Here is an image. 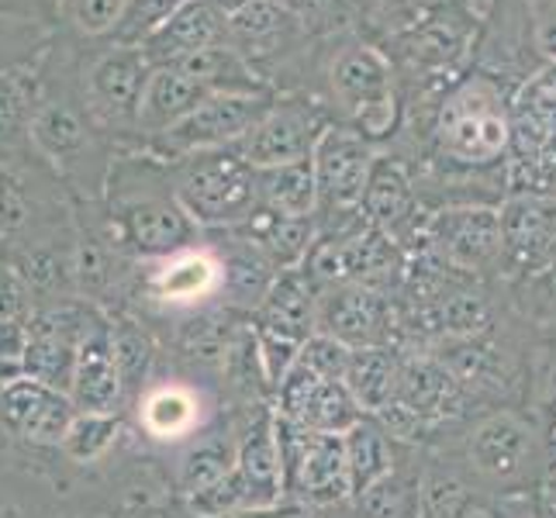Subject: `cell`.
Here are the masks:
<instances>
[{
  "mask_svg": "<svg viewBox=\"0 0 556 518\" xmlns=\"http://www.w3.org/2000/svg\"><path fill=\"white\" fill-rule=\"evenodd\" d=\"M169 187L198 228H239L256 215V169L236 146L190 152L166 163Z\"/></svg>",
  "mask_w": 556,
  "mask_h": 518,
  "instance_id": "obj_1",
  "label": "cell"
},
{
  "mask_svg": "<svg viewBox=\"0 0 556 518\" xmlns=\"http://www.w3.org/2000/svg\"><path fill=\"white\" fill-rule=\"evenodd\" d=\"M435 142L459 166H491L511 149V101L494 76L473 73L459 80L435 114Z\"/></svg>",
  "mask_w": 556,
  "mask_h": 518,
  "instance_id": "obj_2",
  "label": "cell"
},
{
  "mask_svg": "<svg viewBox=\"0 0 556 518\" xmlns=\"http://www.w3.org/2000/svg\"><path fill=\"white\" fill-rule=\"evenodd\" d=\"M277 446L283 459V484L287 502L308 505L315 511H329L353 502V481L346 464L342 435L312 432L287 421L274 412Z\"/></svg>",
  "mask_w": 556,
  "mask_h": 518,
  "instance_id": "obj_3",
  "label": "cell"
},
{
  "mask_svg": "<svg viewBox=\"0 0 556 518\" xmlns=\"http://www.w3.org/2000/svg\"><path fill=\"white\" fill-rule=\"evenodd\" d=\"M312 163L318 184V215L342 218L346 232L367 225L363 198H367V184L377 163L374 142L363 139L353 125H329L312 152Z\"/></svg>",
  "mask_w": 556,
  "mask_h": 518,
  "instance_id": "obj_4",
  "label": "cell"
},
{
  "mask_svg": "<svg viewBox=\"0 0 556 518\" xmlns=\"http://www.w3.org/2000/svg\"><path fill=\"white\" fill-rule=\"evenodd\" d=\"M467 464L484 484L515 491L543 473V435L515 412H494L467 432Z\"/></svg>",
  "mask_w": 556,
  "mask_h": 518,
  "instance_id": "obj_5",
  "label": "cell"
},
{
  "mask_svg": "<svg viewBox=\"0 0 556 518\" xmlns=\"http://www.w3.org/2000/svg\"><path fill=\"white\" fill-rule=\"evenodd\" d=\"M149 60L136 46L104 42L80 63V87L90 114L104 131H139V108L149 80Z\"/></svg>",
  "mask_w": 556,
  "mask_h": 518,
  "instance_id": "obj_6",
  "label": "cell"
},
{
  "mask_svg": "<svg viewBox=\"0 0 556 518\" xmlns=\"http://www.w3.org/2000/svg\"><path fill=\"white\" fill-rule=\"evenodd\" d=\"M329 84H332V98L346 108L353 128L363 139L374 142L394 128V114H397L394 70L380 49L363 42L342 49L332 60Z\"/></svg>",
  "mask_w": 556,
  "mask_h": 518,
  "instance_id": "obj_7",
  "label": "cell"
},
{
  "mask_svg": "<svg viewBox=\"0 0 556 518\" xmlns=\"http://www.w3.org/2000/svg\"><path fill=\"white\" fill-rule=\"evenodd\" d=\"M511 156L526 173L532 194H549L556 184V63L526 80L511 101Z\"/></svg>",
  "mask_w": 556,
  "mask_h": 518,
  "instance_id": "obj_8",
  "label": "cell"
},
{
  "mask_svg": "<svg viewBox=\"0 0 556 518\" xmlns=\"http://www.w3.org/2000/svg\"><path fill=\"white\" fill-rule=\"evenodd\" d=\"M274 101V93H211L190 118L169 128L166 136L152 139L149 146L163 163H174L180 156H190V152L239 146Z\"/></svg>",
  "mask_w": 556,
  "mask_h": 518,
  "instance_id": "obj_9",
  "label": "cell"
},
{
  "mask_svg": "<svg viewBox=\"0 0 556 518\" xmlns=\"http://www.w3.org/2000/svg\"><path fill=\"white\" fill-rule=\"evenodd\" d=\"M111 211L122 245L146 260H169L198 239V225L174 198V187L136 190V194L114 201Z\"/></svg>",
  "mask_w": 556,
  "mask_h": 518,
  "instance_id": "obj_10",
  "label": "cell"
},
{
  "mask_svg": "<svg viewBox=\"0 0 556 518\" xmlns=\"http://www.w3.org/2000/svg\"><path fill=\"white\" fill-rule=\"evenodd\" d=\"M318 332L346 342L350 350L367 345H394L397 312L388 291L367 283L325 287L318 294Z\"/></svg>",
  "mask_w": 556,
  "mask_h": 518,
  "instance_id": "obj_11",
  "label": "cell"
},
{
  "mask_svg": "<svg viewBox=\"0 0 556 518\" xmlns=\"http://www.w3.org/2000/svg\"><path fill=\"white\" fill-rule=\"evenodd\" d=\"M277 415L294 421L301 429H312V432H329V435H342L350 432L356 421L367 415L356 397L350 394V388L342 380H329L315 374L312 367H304L298 359L291 374L280 380L277 388Z\"/></svg>",
  "mask_w": 556,
  "mask_h": 518,
  "instance_id": "obj_12",
  "label": "cell"
},
{
  "mask_svg": "<svg viewBox=\"0 0 556 518\" xmlns=\"http://www.w3.org/2000/svg\"><path fill=\"white\" fill-rule=\"evenodd\" d=\"M429 245L446 266L464 274L502 266V211L481 204L439 211L429 222Z\"/></svg>",
  "mask_w": 556,
  "mask_h": 518,
  "instance_id": "obj_13",
  "label": "cell"
},
{
  "mask_svg": "<svg viewBox=\"0 0 556 518\" xmlns=\"http://www.w3.org/2000/svg\"><path fill=\"white\" fill-rule=\"evenodd\" d=\"M325 128L329 125L312 101H274L236 149L253 169L312 160Z\"/></svg>",
  "mask_w": 556,
  "mask_h": 518,
  "instance_id": "obj_14",
  "label": "cell"
},
{
  "mask_svg": "<svg viewBox=\"0 0 556 518\" xmlns=\"http://www.w3.org/2000/svg\"><path fill=\"white\" fill-rule=\"evenodd\" d=\"M76 418V405L66 391L31 377H11L0 394V426L8 432L31 439V443H63L70 421Z\"/></svg>",
  "mask_w": 556,
  "mask_h": 518,
  "instance_id": "obj_15",
  "label": "cell"
},
{
  "mask_svg": "<svg viewBox=\"0 0 556 518\" xmlns=\"http://www.w3.org/2000/svg\"><path fill=\"white\" fill-rule=\"evenodd\" d=\"M467 397H470V391L432 353H426V356L415 353V356L401 359L394 405L408 408L412 415L432 421V426H443V421L464 415Z\"/></svg>",
  "mask_w": 556,
  "mask_h": 518,
  "instance_id": "obj_16",
  "label": "cell"
},
{
  "mask_svg": "<svg viewBox=\"0 0 556 518\" xmlns=\"http://www.w3.org/2000/svg\"><path fill=\"white\" fill-rule=\"evenodd\" d=\"M502 270L532 277L549 266L546 260V211L549 194H511L502 207Z\"/></svg>",
  "mask_w": 556,
  "mask_h": 518,
  "instance_id": "obj_17",
  "label": "cell"
},
{
  "mask_svg": "<svg viewBox=\"0 0 556 518\" xmlns=\"http://www.w3.org/2000/svg\"><path fill=\"white\" fill-rule=\"evenodd\" d=\"M236 473L242 477L249 505H253V508H280V505H287L283 459H280V446H277L274 408H260V415L249 421L245 435L239 439Z\"/></svg>",
  "mask_w": 556,
  "mask_h": 518,
  "instance_id": "obj_18",
  "label": "cell"
},
{
  "mask_svg": "<svg viewBox=\"0 0 556 518\" xmlns=\"http://www.w3.org/2000/svg\"><path fill=\"white\" fill-rule=\"evenodd\" d=\"M70 397L76 412H114L125 397L118 363H114L111 353V318L104 315H98V321L90 325L80 342Z\"/></svg>",
  "mask_w": 556,
  "mask_h": 518,
  "instance_id": "obj_19",
  "label": "cell"
},
{
  "mask_svg": "<svg viewBox=\"0 0 556 518\" xmlns=\"http://www.w3.org/2000/svg\"><path fill=\"white\" fill-rule=\"evenodd\" d=\"M318 283L304 274V266L280 270L256 308L260 329L304 345L318 332Z\"/></svg>",
  "mask_w": 556,
  "mask_h": 518,
  "instance_id": "obj_20",
  "label": "cell"
},
{
  "mask_svg": "<svg viewBox=\"0 0 556 518\" xmlns=\"http://www.w3.org/2000/svg\"><path fill=\"white\" fill-rule=\"evenodd\" d=\"M228 42V25L218 8L207 0H187L169 22L142 46L149 66H177L187 55Z\"/></svg>",
  "mask_w": 556,
  "mask_h": 518,
  "instance_id": "obj_21",
  "label": "cell"
},
{
  "mask_svg": "<svg viewBox=\"0 0 556 518\" xmlns=\"http://www.w3.org/2000/svg\"><path fill=\"white\" fill-rule=\"evenodd\" d=\"M415 207L418 194L405 163H397L394 156H377L367 198H363V218H367V225L397 242L415 228Z\"/></svg>",
  "mask_w": 556,
  "mask_h": 518,
  "instance_id": "obj_22",
  "label": "cell"
},
{
  "mask_svg": "<svg viewBox=\"0 0 556 518\" xmlns=\"http://www.w3.org/2000/svg\"><path fill=\"white\" fill-rule=\"evenodd\" d=\"M207 98L211 93L198 80H190L180 66H152L139 108V131L149 142L160 139L184 118H190Z\"/></svg>",
  "mask_w": 556,
  "mask_h": 518,
  "instance_id": "obj_23",
  "label": "cell"
},
{
  "mask_svg": "<svg viewBox=\"0 0 556 518\" xmlns=\"http://www.w3.org/2000/svg\"><path fill=\"white\" fill-rule=\"evenodd\" d=\"M232 232H239L242 242L253 245L274 270H298L318 242L315 218H287V215H274V211H260V207L253 218L232 228Z\"/></svg>",
  "mask_w": 556,
  "mask_h": 518,
  "instance_id": "obj_24",
  "label": "cell"
},
{
  "mask_svg": "<svg viewBox=\"0 0 556 518\" xmlns=\"http://www.w3.org/2000/svg\"><path fill=\"white\" fill-rule=\"evenodd\" d=\"M225 25H228V42L253 63L277 52V46L294 35L298 17L287 11L283 0H245L239 11L225 17Z\"/></svg>",
  "mask_w": 556,
  "mask_h": 518,
  "instance_id": "obj_25",
  "label": "cell"
},
{
  "mask_svg": "<svg viewBox=\"0 0 556 518\" xmlns=\"http://www.w3.org/2000/svg\"><path fill=\"white\" fill-rule=\"evenodd\" d=\"M207 93H274L270 80L232 42H218L177 63Z\"/></svg>",
  "mask_w": 556,
  "mask_h": 518,
  "instance_id": "obj_26",
  "label": "cell"
},
{
  "mask_svg": "<svg viewBox=\"0 0 556 518\" xmlns=\"http://www.w3.org/2000/svg\"><path fill=\"white\" fill-rule=\"evenodd\" d=\"M256 198H260V211H274V215H287V218H315L318 215L315 163L298 160V163L256 169Z\"/></svg>",
  "mask_w": 556,
  "mask_h": 518,
  "instance_id": "obj_27",
  "label": "cell"
},
{
  "mask_svg": "<svg viewBox=\"0 0 556 518\" xmlns=\"http://www.w3.org/2000/svg\"><path fill=\"white\" fill-rule=\"evenodd\" d=\"M342 446H346V464H350V481L353 497L394 473L397 456H394V439L380 426L377 415H363L350 432H342Z\"/></svg>",
  "mask_w": 556,
  "mask_h": 518,
  "instance_id": "obj_28",
  "label": "cell"
},
{
  "mask_svg": "<svg viewBox=\"0 0 556 518\" xmlns=\"http://www.w3.org/2000/svg\"><path fill=\"white\" fill-rule=\"evenodd\" d=\"M401 359L405 356H401L394 345H367V350H353L346 388L356 397V405L367 415L383 412L394 401Z\"/></svg>",
  "mask_w": 556,
  "mask_h": 518,
  "instance_id": "obj_29",
  "label": "cell"
},
{
  "mask_svg": "<svg viewBox=\"0 0 556 518\" xmlns=\"http://www.w3.org/2000/svg\"><path fill=\"white\" fill-rule=\"evenodd\" d=\"M222 287V263L207 253H198L194 245L184 253L163 260V270L156 274V294L174 304H194Z\"/></svg>",
  "mask_w": 556,
  "mask_h": 518,
  "instance_id": "obj_30",
  "label": "cell"
},
{
  "mask_svg": "<svg viewBox=\"0 0 556 518\" xmlns=\"http://www.w3.org/2000/svg\"><path fill=\"white\" fill-rule=\"evenodd\" d=\"M38 93L42 87L35 70H0V149L28 142Z\"/></svg>",
  "mask_w": 556,
  "mask_h": 518,
  "instance_id": "obj_31",
  "label": "cell"
},
{
  "mask_svg": "<svg viewBox=\"0 0 556 518\" xmlns=\"http://www.w3.org/2000/svg\"><path fill=\"white\" fill-rule=\"evenodd\" d=\"M439 339H481L491 325V301L477 287H443L435 301Z\"/></svg>",
  "mask_w": 556,
  "mask_h": 518,
  "instance_id": "obj_32",
  "label": "cell"
},
{
  "mask_svg": "<svg viewBox=\"0 0 556 518\" xmlns=\"http://www.w3.org/2000/svg\"><path fill=\"white\" fill-rule=\"evenodd\" d=\"M443 367L464 383L467 391L497 388L502 383V356L484 339H443L439 353H432Z\"/></svg>",
  "mask_w": 556,
  "mask_h": 518,
  "instance_id": "obj_33",
  "label": "cell"
},
{
  "mask_svg": "<svg viewBox=\"0 0 556 518\" xmlns=\"http://www.w3.org/2000/svg\"><path fill=\"white\" fill-rule=\"evenodd\" d=\"M363 518H421V477L394 467L383 481L353 497Z\"/></svg>",
  "mask_w": 556,
  "mask_h": 518,
  "instance_id": "obj_34",
  "label": "cell"
},
{
  "mask_svg": "<svg viewBox=\"0 0 556 518\" xmlns=\"http://www.w3.org/2000/svg\"><path fill=\"white\" fill-rule=\"evenodd\" d=\"M277 274L280 270H274V266L266 263L253 245L239 242L236 253L222 263V291L232 298L239 308L256 312L266 298V291H270V283L277 280Z\"/></svg>",
  "mask_w": 556,
  "mask_h": 518,
  "instance_id": "obj_35",
  "label": "cell"
},
{
  "mask_svg": "<svg viewBox=\"0 0 556 518\" xmlns=\"http://www.w3.org/2000/svg\"><path fill=\"white\" fill-rule=\"evenodd\" d=\"M125 14V0H60L55 31H66L80 42H108Z\"/></svg>",
  "mask_w": 556,
  "mask_h": 518,
  "instance_id": "obj_36",
  "label": "cell"
},
{
  "mask_svg": "<svg viewBox=\"0 0 556 518\" xmlns=\"http://www.w3.org/2000/svg\"><path fill=\"white\" fill-rule=\"evenodd\" d=\"M236 453H239V443H232V439H204V443H198L180 459V473H177L180 494L187 497L228 477L236 470Z\"/></svg>",
  "mask_w": 556,
  "mask_h": 518,
  "instance_id": "obj_37",
  "label": "cell"
},
{
  "mask_svg": "<svg viewBox=\"0 0 556 518\" xmlns=\"http://www.w3.org/2000/svg\"><path fill=\"white\" fill-rule=\"evenodd\" d=\"M111 353H114V363H118L125 394L142 388L152 359H156V345L142 332V325H136L131 318H111Z\"/></svg>",
  "mask_w": 556,
  "mask_h": 518,
  "instance_id": "obj_38",
  "label": "cell"
},
{
  "mask_svg": "<svg viewBox=\"0 0 556 518\" xmlns=\"http://www.w3.org/2000/svg\"><path fill=\"white\" fill-rule=\"evenodd\" d=\"M118 432H122V418L114 412H76L60 446L76 464H90V459H101L114 446Z\"/></svg>",
  "mask_w": 556,
  "mask_h": 518,
  "instance_id": "obj_39",
  "label": "cell"
},
{
  "mask_svg": "<svg viewBox=\"0 0 556 518\" xmlns=\"http://www.w3.org/2000/svg\"><path fill=\"white\" fill-rule=\"evenodd\" d=\"M142 421L149 435L156 439H180L194 429L198 421V401L180 388H163L156 391L142 408Z\"/></svg>",
  "mask_w": 556,
  "mask_h": 518,
  "instance_id": "obj_40",
  "label": "cell"
},
{
  "mask_svg": "<svg viewBox=\"0 0 556 518\" xmlns=\"http://www.w3.org/2000/svg\"><path fill=\"white\" fill-rule=\"evenodd\" d=\"M184 4L187 0H125V14L108 42L142 49Z\"/></svg>",
  "mask_w": 556,
  "mask_h": 518,
  "instance_id": "obj_41",
  "label": "cell"
},
{
  "mask_svg": "<svg viewBox=\"0 0 556 518\" xmlns=\"http://www.w3.org/2000/svg\"><path fill=\"white\" fill-rule=\"evenodd\" d=\"M11 149H0V239L17 236L22 228H28L31 211H35L28 180H25V173L14 166Z\"/></svg>",
  "mask_w": 556,
  "mask_h": 518,
  "instance_id": "obj_42",
  "label": "cell"
},
{
  "mask_svg": "<svg viewBox=\"0 0 556 518\" xmlns=\"http://www.w3.org/2000/svg\"><path fill=\"white\" fill-rule=\"evenodd\" d=\"M184 502H187V515L190 518H225V515H232L239 508H253V505H249L242 477L236 470L228 473V477H222V481H215V484H207V488H201L194 494H187Z\"/></svg>",
  "mask_w": 556,
  "mask_h": 518,
  "instance_id": "obj_43",
  "label": "cell"
},
{
  "mask_svg": "<svg viewBox=\"0 0 556 518\" xmlns=\"http://www.w3.org/2000/svg\"><path fill=\"white\" fill-rule=\"evenodd\" d=\"M70 274L87 294H101L111 283V249L98 236H80L70 256Z\"/></svg>",
  "mask_w": 556,
  "mask_h": 518,
  "instance_id": "obj_44",
  "label": "cell"
},
{
  "mask_svg": "<svg viewBox=\"0 0 556 518\" xmlns=\"http://www.w3.org/2000/svg\"><path fill=\"white\" fill-rule=\"evenodd\" d=\"M473 505L470 491L450 473L421 477V518H459Z\"/></svg>",
  "mask_w": 556,
  "mask_h": 518,
  "instance_id": "obj_45",
  "label": "cell"
},
{
  "mask_svg": "<svg viewBox=\"0 0 556 518\" xmlns=\"http://www.w3.org/2000/svg\"><path fill=\"white\" fill-rule=\"evenodd\" d=\"M298 359L304 363V367H312L315 374H321V377H329V380H342V383H346L353 350H350L346 342L332 339V336H321V332H315L308 342L301 345Z\"/></svg>",
  "mask_w": 556,
  "mask_h": 518,
  "instance_id": "obj_46",
  "label": "cell"
},
{
  "mask_svg": "<svg viewBox=\"0 0 556 518\" xmlns=\"http://www.w3.org/2000/svg\"><path fill=\"white\" fill-rule=\"evenodd\" d=\"M519 298H522V308L529 318L553 325L556 321V263L532 277H522Z\"/></svg>",
  "mask_w": 556,
  "mask_h": 518,
  "instance_id": "obj_47",
  "label": "cell"
},
{
  "mask_svg": "<svg viewBox=\"0 0 556 518\" xmlns=\"http://www.w3.org/2000/svg\"><path fill=\"white\" fill-rule=\"evenodd\" d=\"M31 287L14 263H0V321H28Z\"/></svg>",
  "mask_w": 556,
  "mask_h": 518,
  "instance_id": "obj_48",
  "label": "cell"
},
{
  "mask_svg": "<svg viewBox=\"0 0 556 518\" xmlns=\"http://www.w3.org/2000/svg\"><path fill=\"white\" fill-rule=\"evenodd\" d=\"M0 17L8 22H22L35 28L55 31V17H60V0H0Z\"/></svg>",
  "mask_w": 556,
  "mask_h": 518,
  "instance_id": "obj_49",
  "label": "cell"
},
{
  "mask_svg": "<svg viewBox=\"0 0 556 518\" xmlns=\"http://www.w3.org/2000/svg\"><path fill=\"white\" fill-rule=\"evenodd\" d=\"M546 260L549 266L556 263V198L549 194V211H546Z\"/></svg>",
  "mask_w": 556,
  "mask_h": 518,
  "instance_id": "obj_50",
  "label": "cell"
},
{
  "mask_svg": "<svg viewBox=\"0 0 556 518\" xmlns=\"http://www.w3.org/2000/svg\"><path fill=\"white\" fill-rule=\"evenodd\" d=\"M535 518H556V481H549L535 502Z\"/></svg>",
  "mask_w": 556,
  "mask_h": 518,
  "instance_id": "obj_51",
  "label": "cell"
},
{
  "mask_svg": "<svg viewBox=\"0 0 556 518\" xmlns=\"http://www.w3.org/2000/svg\"><path fill=\"white\" fill-rule=\"evenodd\" d=\"M280 518H325L321 511H315V508H308V505H294V502H287L283 508H280Z\"/></svg>",
  "mask_w": 556,
  "mask_h": 518,
  "instance_id": "obj_52",
  "label": "cell"
},
{
  "mask_svg": "<svg viewBox=\"0 0 556 518\" xmlns=\"http://www.w3.org/2000/svg\"><path fill=\"white\" fill-rule=\"evenodd\" d=\"M280 508H239V511L225 515V518H280Z\"/></svg>",
  "mask_w": 556,
  "mask_h": 518,
  "instance_id": "obj_53",
  "label": "cell"
},
{
  "mask_svg": "<svg viewBox=\"0 0 556 518\" xmlns=\"http://www.w3.org/2000/svg\"><path fill=\"white\" fill-rule=\"evenodd\" d=\"M207 4H211V8H218V11H222V14L228 17V14H232V11H239V8L245 4V0H207Z\"/></svg>",
  "mask_w": 556,
  "mask_h": 518,
  "instance_id": "obj_54",
  "label": "cell"
},
{
  "mask_svg": "<svg viewBox=\"0 0 556 518\" xmlns=\"http://www.w3.org/2000/svg\"><path fill=\"white\" fill-rule=\"evenodd\" d=\"M329 511H332L336 518H363V515H359V511L353 508V502H346V505H339V508H329Z\"/></svg>",
  "mask_w": 556,
  "mask_h": 518,
  "instance_id": "obj_55",
  "label": "cell"
},
{
  "mask_svg": "<svg viewBox=\"0 0 556 518\" xmlns=\"http://www.w3.org/2000/svg\"><path fill=\"white\" fill-rule=\"evenodd\" d=\"M515 518H535V511L532 515H515Z\"/></svg>",
  "mask_w": 556,
  "mask_h": 518,
  "instance_id": "obj_56",
  "label": "cell"
},
{
  "mask_svg": "<svg viewBox=\"0 0 556 518\" xmlns=\"http://www.w3.org/2000/svg\"><path fill=\"white\" fill-rule=\"evenodd\" d=\"M4 383H8V380H0V394H4Z\"/></svg>",
  "mask_w": 556,
  "mask_h": 518,
  "instance_id": "obj_57",
  "label": "cell"
}]
</instances>
